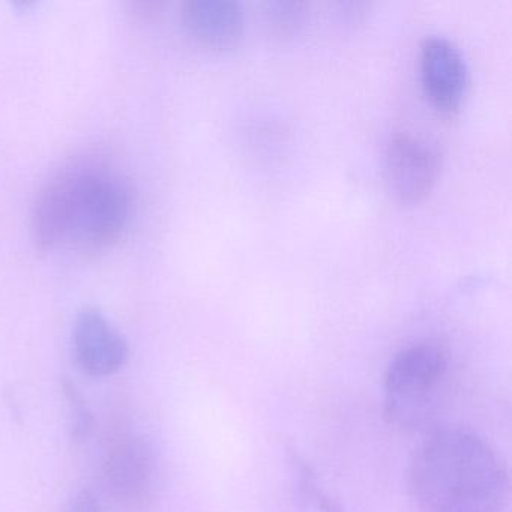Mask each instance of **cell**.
I'll use <instances>...</instances> for the list:
<instances>
[{
	"mask_svg": "<svg viewBox=\"0 0 512 512\" xmlns=\"http://www.w3.org/2000/svg\"><path fill=\"white\" fill-rule=\"evenodd\" d=\"M448 370V353L434 341H421L398 352L383 377L386 421L403 430L422 427L436 410Z\"/></svg>",
	"mask_w": 512,
	"mask_h": 512,
	"instance_id": "3957f363",
	"label": "cell"
},
{
	"mask_svg": "<svg viewBox=\"0 0 512 512\" xmlns=\"http://www.w3.org/2000/svg\"><path fill=\"white\" fill-rule=\"evenodd\" d=\"M307 4L301 2H269L265 5L266 25L278 37H290L304 26Z\"/></svg>",
	"mask_w": 512,
	"mask_h": 512,
	"instance_id": "9c48e42d",
	"label": "cell"
},
{
	"mask_svg": "<svg viewBox=\"0 0 512 512\" xmlns=\"http://www.w3.org/2000/svg\"><path fill=\"white\" fill-rule=\"evenodd\" d=\"M77 365L91 377H109L130 359V344L112 322L94 307L79 311L73 326Z\"/></svg>",
	"mask_w": 512,
	"mask_h": 512,
	"instance_id": "5b68a950",
	"label": "cell"
},
{
	"mask_svg": "<svg viewBox=\"0 0 512 512\" xmlns=\"http://www.w3.org/2000/svg\"><path fill=\"white\" fill-rule=\"evenodd\" d=\"M419 65L428 100L440 112H457L467 89L466 62L457 46L445 37H427L421 46Z\"/></svg>",
	"mask_w": 512,
	"mask_h": 512,
	"instance_id": "8992f818",
	"label": "cell"
},
{
	"mask_svg": "<svg viewBox=\"0 0 512 512\" xmlns=\"http://www.w3.org/2000/svg\"><path fill=\"white\" fill-rule=\"evenodd\" d=\"M436 149L409 133L395 134L386 148L385 182L400 205H418L427 199L439 176Z\"/></svg>",
	"mask_w": 512,
	"mask_h": 512,
	"instance_id": "277c9868",
	"label": "cell"
},
{
	"mask_svg": "<svg viewBox=\"0 0 512 512\" xmlns=\"http://www.w3.org/2000/svg\"><path fill=\"white\" fill-rule=\"evenodd\" d=\"M107 487L119 502L142 505L152 491L155 455L143 436H125L107 452L104 461Z\"/></svg>",
	"mask_w": 512,
	"mask_h": 512,
	"instance_id": "52a82bcc",
	"label": "cell"
},
{
	"mask_svg": "<svg viewBox=\"0 0 512 512\" xmlns=\"http://www.w3.org/2000/svg\"><path fill=\"white\" fill-rule=\"evenodd\" d=\"M62 392L70 410V433L74 442H85L94 428V416L89 409L88 401L83 397L76 383L70 379L62 380Z\"/></svg>",
	"mask_w": 512,
	"mask_h": 512,
	"instance_id": "30bf717a",
	"label": "cell"
},
{
	"mask_svg": "<svg viewBox=\"0 0 512 512\" xmlns=\"http://www.w3.org/2000/svg\"><path fill=\"white\" fill-rule=\"evenodd\" d=\"M181 19L188 34L211 49H230L244 34V8L235 0H190Z\"/></svg>",
	"mask_w": 512,
	"mask_h": 512,
	"instance_id": "ba28073f",
	"label": "cell"
},
{
	"mask_svg": "<svg viewBox=\"0 0 512 512\" xmlns=\"http://www.w3.org/2000/svg\"><path fill=\"white\" fill-rule=\"evenodd\" d=\"M407 485L419 512H502L509 472L484 437L445 427L431 431L413 452Z\"/></svg>",
	"mask_w": 512,
	"mask_h": 512,
	"instance_id": "7a4b0ae2",
	"label": "cell"
},
{
	"mask_svg": "<svg viewBox=\"0 0 512 512\" xmlns=\"http://www.w3.org/2000/svg\"><path fill=\"white\" fill-rule=\"evenodd\" d=\"M67 512H101L100 500L91 488H83L70 500Z\"/></svg>",
	"mask_w": 512,
	"mask_h": 512,
	"instance_id": "8fae6325",
	"label": "cell"
},
{
	"mask_svg": "<svg viewBox=\"0 0 512 512\" xmlns=\"http://www.w3.org/2000/svg\"><path fill=\"white\" fill-rule=\"evenodd\" d=\"M133 208V188L118 170L98 161L73 164L38 194L35 244L40 251L70 244L82 253H101L124 236Z\"/></svg>",
	"mask_w": 512,
	"mask_h": 512,
	"instance_id": "6da1fadb",
	"label": "cell"
}]
</instances>
